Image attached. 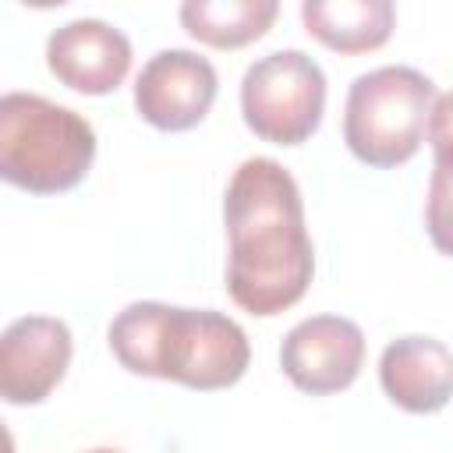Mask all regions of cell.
Listing matches in <instances>:
<instances>
[{
	"label": "cell",
	"mask_w": 453,
	"mask_h": 453,
	"mask_svg": "<svg viewBox=\"0 0 453 453\" xmlns=\"http://www.w3.org/2000/svg\"><path fill=\"white\" fill-rule=\"evenodd\" d=\"M230 258L226 290L251 315H280L297 304L315 273V248L304 230L301 188L269 156L244 159L223 198Z\"/></svg>",
	"instance_id": "obj_1"
},
{
	"label": "cell",
	"mask_w": 453,
	"mask_h": 453,
	"mask_svg": "<svg viewBox=\"0 0 453 453\" xmlns=\"http://www.w3.org/2000/svg\"><path fill=\"white\" fill-rule=\"evenodd\" d=\"M113 357L149 379H170L188 389H226L251 361L244 329L212 308H173L134 301L110 322Z\"/></svg>",
	"instance_id": "obj_2"
},
{
	"label": "cell",
	"mask_w": 453,
	"mask_h": 453,
	"mask_svg": "<svg viewBox=\"0 0 453 453\" xmlns=\"http://www.w3.org/2000/svg\"><path fill=\"white\" fill-rule=\"evenodd\" d=\"M96 159L92 124L35 92L0 99V177L32 195H60L85 180Z\"/></svg>",
	"instance_id": "obj_3"
},
{
	"label": "cell",
	"mask_w": 453,
	"mask_h": 453,
	"mask_svg": "<svg viewBox=\"0 0 453 453\" xmlns=\"http://www.w3.org/2000/svg\"><path fill=\"white\" fill-rule=\"evenodd\" d=\"M432 103L435 85L414 67L389 64L357 74L343 106L347 149L379 170L407 163L425 138Z\"/></svg>",
	"instance_id": "obj_4"
},
{
	"label": "cell",
	"mask_w": 453,
	"mask_h": 453,
	"mask_svg": "<svg viewBox=\"0 0 453 453\" xmlns=\"http://www.w3.org/2000/svg\"><path fill=\"white\" fill-rule=\"evenodd\" d=\"M326 110V74L304 50H273L258 57L241 81L244 124L273 145L308 142Z\"/></svg>",
	"instance_id": "obj_5"
},
{
	"label": "cell",
	"mask_w": 453,
	"mask_h": 453,
	"mask_svg": "<svg viewBox=\"0 0 453 453\" xmlns=\"http://www.w3.org/2000/svg\"><path fill=\"white\" fill-rule=\"evenodd\" d=\"M216 67L191 50H159L134 81V106L159 131H188L205 120L216 99Z\"/></svg>",
	"instance_id": "obj_6"
},
{
	"label": "cell",
	"mask_w": 453,
	"mask_h": 453,
	"mask_svg": "<svg viewBox=\"0 0 453 453\" xmlns=\"http://www.w3.org/2000/svg\"><path fill=\"white\" fill-rule=\"evenodd\" d=\"M365 361V333L343 315H311L297 322L280 347L283 375L304 393L347 389Z\"/></svg>",
	"instance_id": "obj_7"
},
{
	"label": "cell",
	"mask_w": 453,
	"mask_h": 453,
	"mask_svg": "<svg viewBox=\"0 0 453 453\" xmlns=\"http://www.w3.org/2000/svg\"><path fill=\"white\" fill-rule=\"evenodd\" d=\"M71 329L53 315H21L0 336V396L42 403L71 365Z\"/></svg>",
	"instance_id": "obj_8"
},
{
	"label": "cell",
	"mask_w": 453,
	"mask_h": 453,
	"mask_svg": "<svg viewBox=\"0 0 453 453\" xmlns=\"http://www.w3.org/2000/svg\"><path fill=\"white\" fill-rule=\"evenodd\" d=\"M46 64L60 85L85 96H106L131 71V42L103 18H78L53 28L46 39Z\"/></svg>",
	"instance_id": "obj_9"
},
{
	"label": "cell",
	"mask_w": 453,
	"mask_h": 453,
	"mask_svg": "<svg viewBox=\"0 0 453 453\" xmlns=\"http://www.w3.org/2000/svg\"><path fill=\"white\" fill-rule=\"evenodd\" d=\"M382 393L411 414H435L453 396V350L435 336H400L379 357Z\"/></svg>",
	"instance_id": "obj_10"
},
{
	"label": "cell",
	"mask_w": 453,
	"mask_h": 453,
	"mask_svg": "<svg viewBox=\"0 0 453 453\" xmlns=\"http://www.w3.org/2000/svg\"><path fill=\"white\" fill-rule=\"evenodd\" d=\"M389 0H304V28L336 53H368L379 50L393 32Z\"/></svg>",
	"instance_id": "obj_11"
},
{
	"label": "cell",
	"mask_w": 453,
	"mask_h": 453,
	"mask_svg": "<svg viewBox=\"0 0 453 453\" xmlns=\"http://www.w3.org/2000/svg\"><path fill=\"white\" fill-rule=\"evenodd\" d=\"M276 0H188L180 4V25L205 46L237 50L269 32L276 21Z\"/></svg>",
	"instance_id": "obj_12"
},
{
	"label": "cell",
	"mask_w": 453,
	"mask_h": 453,
	"mask_svg": "<svg viewBox=\"0 0 453 453\" xmlns=\"http://www.w3.org/2000/svg\"><path fill=\"white\" fill-rule=\"evenodd\" d=\"M425 226L432 244L453 258V163H435L425 198Z\"/></svg>",
	"instance_id": "obj_13"
},
{
	"label": "cell",
	"mask_w": 453,
	"mask_h": 453,
	"mask_svg": "<svg viewBox=\"0 0 453 453\" xmlns=\"http://www.w3.org/2000/svg\"><path fill=\"white\" fill-rule=\"evenodd\" d=\"M425 131H428V145H432L435 163H453V88L435 96Z\"/></svg>",
	"instance_id": "obj_14"
},
{
	"label": "cell",
	"mask_w": 453,
	"mask_h": 453,
	"mask_svg": "<svg viewBox=\"0 0 453 453\" xmlns=\"http://www.w3.org/2000/svg\"><path fill=\"white\" fill-rule=\"evenodd\" d=\"M88 453H120V449H110V446H99V449H88Z\"/></svg>",
	"instance_id": "obj_15"
}]
</instances>
